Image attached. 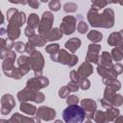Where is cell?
Segmentation results:
<instances>
[{"label":"cell","instance_id":"6da1fadb","mask_svg":"<svg viewBox=\"0 0 123 123\" xmlns=\"http://www.w3.org/2000/svg\"><path fill=\"white\" fill-rule=\"evenodd\" d=\"M87 20L93 27L111 28L114 24V12L111 9H105L102 13L98 12L97 9L91 8L87 12Z\"/></svg>","mask_w":123,"mask_h":123},{"label":"cell","instance_id":"7a4b0ae2","mask_svg":"<svg viewBox=\"0 0 123 123\" xmlns=\"http://www.w3.org/2000/svg\"><path fill=\"white\" fill-rule=\"evenodd\" d=\"M86 111L82 107L78 105H70L68 106L62 112L63 120L66 123H77L82 122L86 118Z\"/></svg>","mask_w":123,"mask_h":123},{"label":"cell","instance_id":"3957f363","mask_svg":"<svg viewBox=\"0 0 123 123\" xmlns=\"http://www.w3.org/2000/svg\"><path fill=\"white\" fill-rule=\"evenodd\" d=\"M30 59H31V68L33 69L35 76L41 75L44 66V58L42 54L38 51H35L32 54H30Z\"/></svg>","mask_w":123,"mask_h":123},{"label":"cell","instance_id":"277c9868","mask_svg":"<svg viewBox=\"0 0 123 123\" xmlns=\"http://www.w3.org/2000/svg\"><path fill=\"white\" fill-rule=\"evenodd\" d=\"M53 21H54V15H53V13L51 12H44L42 13L41 19H40L39 24L37 26L38 34L43 35V34L47 33L48 31H50L52 29Z\"/></svg>","mask_w":123,"mask_h":123},{"label":"cell","instance_id":"5b68a950","mask_svg":"<svg viewBox=\"0 0 123 123\" xmlns=\"http://www.w3.org/2000/svg\"><path fill=\"white\" fill-rule=\"evenodd\" d=\"M78 62V57L74 54H69L64 49H60L58 53V62H61L62 64L68 65L70 67L74 66Z\"/></svg>","mask_w":123,"mask_h":123},{"label":"cell","instance_id":"8992f818","mask_svg":"<svg viewBox=\"0 0 123 123\" xmlns=\"http://www.w3.org/2000/svg\"><path fill=\"white\" fill-rule=\"evenodd\" d=\"M76 17L72 15H66L62 18L60 29L64 35H70L76 30Z\"/></svg>","mask_w":123,"mask_h":123},{"label":"cell","instance_id":"52a82bcc","mask_svg":"<svg viewBox=\"0 0 123 123\" xmlns=\"http://www.w3.org/2000/svg\"><path fill=\"white\" fill-rule=\"evenodd\" d=\"M15 58H16L15 52H13V51L11 50V51H9L8 56L3 60V62H2V69H3L4 74H5L6 76H8V77H11L12 71L13 68L15 67V66H14Z\"/></svg>","mask_w":123,"mask_h":123},{"label":"cell","instance_id":"ba28073f","mask_svg":"<svg viewBox=\"0 0 123 123\" xmlns=\"http://www.w3.org/2000/svg\"><path fill=\"white\" fill-rule=\"evenodd\" d=\"M49 85V80L46 77H43L42 75L39 76H35L34 78H31L27 81L26 86L36 89V90H39L43 87H46Z\"/></svg>","mask_w":123,"mask_h":123},{"label":"cell","instance_id":"9c48e42d","mask_svg":"<svg viewBox=\"0 0 123 123\" xmlns=\"http://www.w3.org/2000/svg\"><path fill=\"white\" fill-rule=\"evenodd\" d=\"M15 101L12 95L4 94L1 98V113L3 115L10 113V111L14 108Z\"/></svg>","mask_w":123,"mask_h":123},{"label":"cell","instance_id":"30bf717a","mask_svg":"<svg viewBox=\"0 0 123 123\" xmlns=\"http://www.w3.org/2000/svg\"><path fill=\"white\" fill-rule=\"evenodd\" d=\"M101 49V46L97 43H91L88 45L87 48V53H86V61L92 62V63H98L99 61V51Z\"/></svg>","mask_w":123,"mask_h":123},{"label":"cell","instance_id":"8fae6325","mask_svg":"<svg viewBox=\"0 0 123 123\" xmlns=\"http://www.w3.org/2000/svg\"><path fill=\"white\" fill-rule=\"evenodd\" d=\"M38 90L30 88L28 86H26L24 89L20 90L17 93V98L20 102H27V101H35L36 100V96Z\"/></svg>","mask_w":123,"mask_h":123},{"label":"cell","instance_id":"7c38bea8","mask_svg":"<svg viewBox=\"0 0 123 123\" xmlns=\"http://www.w3.org/2000/svg\"><path fill=\"white\" fill-rule=\"evenodd\" d=\"M37 116L42 120L49 121L56 117V111L49 107L43 106V107L38 108V110L37 111Z\"/></svg>","mask_w":123,"mask_h":123},{"label":"cell","instance_id":"4fadbf2b","mask_svg":"<svg viewBox=\"0 0 123 123\" xmlns=\"http://www.w3.org/2000/svg\"><path fill=\"white\" fill-rule=\"evenodd\" d=\"M17 68L19 69L21 75H25L26 73L29 72L31 69V59L30 57L27 56H20L17 59Z\"/></svg>","mask_w":123,"mask_h":123},{"label":"cell","instance_id":"5bb4252c","mask_svg":"<svg viewBox=\"0 0 123 123\" xmlns=\"http://www.w3.org/2000/svg\"><path fill=\"white\" fill-rule=\"evenodd\" d=\"M19 28L20 27H18L14 23L9 22V25L7 27V32H6V34L8 36V38H10L12 40H14L15 38H17L20 36V30H19Z\"/></svg>","mask_w":123,"mask_h":123},{"label":"cell","instance_id":"9a60e30c","mask_svg":"<svg viewBox=\"0 0 123 123\" xmlns=\"http://www.w3.org/2000/svg\"><path fill=\"white\" fill-rule=\"evenodd\" d=\"M77 71H78V73L80 74V76L82 78H87L89 75L92 74L93 68H92V65L90 64V62H87V61H86L85 62H83L79 66V68H78Z\"/></svg>","mask_w":123,"mask_h":123},{"label":"cell","instance_id":"2e32d148","mask_svg":"<svg viewBox=\"0 0 123 123\" xmlns=\"http://www.w3.org/2000/svg\"><path fill=\"white\" fill-rule=\"evenodd\" d=\"M62 32L61 29L59 28H53L51 29L50 31H48L47 33L43 34L42 36L47 39V40H50V41H54V40H58L60 38H62Z\"/></svg>","mask_w":123,"mask_h":123},{"label":"cell","instance_id":"e0dca14e","mask_svg":"<svg viewBox=\"0 0 123 123\" xmlns=\"http://www.w3.org/2000/svg\"><path fill=\"white\" fill-rule=\"evenodd\" d=\"M81 107L85 110L86 113L94 112L96 111V102L92 99H83L81 101Z\"/></svg>","mask_w":123,"mask_h":123},{"label":"cell","instance_id":"ac0fdd59","mask_svg":"<svg viewBox=\"0 0 123 123\" xmlns=\"http://www.w3.org/2000/svg\"><path fill=\"white\" fill-rule=\"evenodd\" d=\"M32 45L34 46H38V47H41V46H44L47 42V39L42 36V35H34L32 37H29V40H28Z\"/></svg>","mask_w":123,"mask_h":123},{"label":"cell","instance_id":"d6986e66","mask_svg":"<svg viewBox=\"0 0 123 123\" xmlns=\"http://www.w3.org/2000/svg\"><path fill=\"white\" fill-rule=\"evenodd\" d=\"M98 65H103V66H111L112 65V57L111 54H110L107 51H104L101 56L99 57L98 61Z\"/></svg>","mask_w":123,"mask_h":123},{"label":"cell","instance_id":"ffe728a7","mask_svg":"<svg viewBox=\"0 0 123 123\" xmlns=\"http://www.w3.org/2000/svg\"><path fill=\"white\" fill-rule=\"evenodd\" d=\"M81 43H82V42H81L80 38H78V37H72V38L68 39V40L65 42L64 46H65V48L68 49L71 53H75L76 50L81 46Z\"/></svg>","mask_w":123,"mask_h":123},{"label":"cell","instance_id":"44dd1931","mask_svg":"<svg viewBox=\"0 0 123 123\" xmlns=\"http://www.w3.org/2000/svg\"><path fill=\"white\" fill-rule=\"evenodd\" d=\"M123 42V38L119 32L111 33L108 38V44L111 46H119Z\"/></svg>","mask_w":123,"mask_h":123},{"label":"cell","instance_id":"7402d4cb","mask_svg":"<svg viewBox=\"0 0 123 123\" xmlns=\"http://www.w3.org/2000/svg\"><path fill=\"white\" fill-rule=\"evenodd\" d=\"M39 122V119H33L30 117H26V116H22L19 113H14L10 119L9 122Z\"/></svg>","mask_w":123,"mask_h":123},{"label":"cell","instance_id":"603a6c76","mask_svg":"<svg viewBox=\"0 0 123 123\" xmlns=\"http://www.w3.org/2000/svg\"><path fill=\"white\" fill-rule=\"evenodd\" d=\"M20 111L22 112H25L27 114H30V115H34L36 112H37V108L34 106V105H31L27 102H21L20 104Z\"/></svg>","mask_w":123,"mask_h":123},{"label":"cell","instance_id":"cb8c5ba5","mask_svg":"<svg viewBox=\"0 0 123 123\" xmlns=\"http://www.w3.org/2000/svg\"><path fill=\"white\" fill-rule=\"evenodd\" d=\"M26 21V15L23 12H18L9 22H12L15 25H17L18 27H21Z\"/></svg>","mask_w":123,"mask_h":123},{"label":"cell","instance_id":"d4e9b609","mask_svg":"<svg viewBox=\"0 0 123 123\" xmlns=\"http://www.w3.org/2000/svg\"><path fill=\"white\" fill-rule=\"evenodd\" d=\"M103 80V83L106 85V86H110L111 87H112L113 89H115L116 91L120 89L121 87V84L120 82L116 79V78H110V79H102Z\"/></svg>","mask_w":123,"mask_h":123},{"label":"cell","instance_id":"484cf974","mask_svg":"<svg viewBox=\"0 0 123 123\" xmlns=\"http://www.w3.org/2000/svg\"><path fill=\"white\" fill-rule=\"evenodd\" d=\"M87 38L92 41V43H98L102 40L103 38V35L98 32V31H95V30H92L90 31L88 34H87Z\"/></svg>","mask_w":123,"mask_h":123},{"label":"cell","instance_id":"4316f807","mask_svg":"<svg viewBox=\"0 0 123 123\" xmlns=\"http://www.w3.org/2000/svg\"><path fill=\"white\" fill-rule=\"evenodd\" d=\"M106 114H107V119L108 121H112L115 120L116 117H118L119 115V111L118 109H116V107H110L107 109L106 111Z\"/></svg>","mask_w":123,"mask_h":123},{"label":"cell","instance_id":"83f0119b","mask_svg":"<svg viewBox=\"0 0 123 123\" xmlns=\"http://www.w3.org/2000/svg\"><path fill=\"white\" fill-rule=\"evenodd\" d=\"M27 24L28 26L32 27V28H37L39 24V17L37 13H31L27 19Z\"/></svg>","mask_w":123,"mask_h":123},{"label":"cell","instance_id":"f1b7e54d","mask_svg":"<svg viewBox=\"0 0 123 123\" xmlns=\"http://www.w3.org/2000/svg\"><path fill=\"white\" fill-rule=\"evenodd\" d=\"M115 94H116V90L113 89L112 87H111L110 86H107L105 90H104V97L103 98H105L106 100H108L109 102L111 103V101H112V99H113Z\"/></svg>","mask_w":123,"mask_h":123},{"label":"cell","instance_id":"f546056e","mask_svg":"<svg viewBox=\"0 0 123 123\" xmlns=\"http://www.w3.org/2000/svg\"><path fill=\"white\" fill-rule=\"evenodd\" d=\"M111 57L115 62H120L123 59V50L120 47L115 46V48L111 50Z\"/></svg>","mask_w":123,"mask_h":123},{"label":"cell","instance_id":"4dcf8cb0","mask_svg":"<svg viewBox=\"0 0 123 123\" xmlns=\"http://www.w3.org/2000/svg\"><path fill=\"white\" fill-rule=\"evenodd\" d=\"M14 47V42L13 40L10 38H1V49H6L8 51H11Z\"/></svg>","mask_w":123,"mask_h":123},{"label":"cell","instance_id":"1f68e13d","mask_svg":"<svg viewBox=\"0 0 123 123\" xmlns=\"http://www.w3.org/2000/svg\"><path fill=\"white\" fill-rule=\"evenodd\" d=\"M94 120L96 122H108L107 119V114L106 112L102 111H95L94 112Z\"/></svg>","mask_w":123,"mask_h":123},{"label":"cell","instance_id":"d6a6232c","mask_svg":"<svg viewBox=\"0 0 123 123\" xmlns=\"http://www.w3.org/2000/svg\"><path fill=\"white\" fill-rule=\"evenodd\" d=\"M78 9V6L75 3L72 2H67L63 5V11L67 13H71V12H75Z\"/></svg>","mask_w":123,"mask_h":123},{"label":"cell","instance_id":"836d02e7","mask_svg":"<svg viewBox=\"0 0 123 123\" xmlns=\"http://www.w3.org/2000/svg\"><path fill=\"white\" fill-rule=\"evenodd\" d=\"M91 8H94V9H97V10H100V9H103L107 6L108 2L107 0H94L91 2Z\"/></svg>","mask_w":123,"mask_h":123},{"label":"cell","instance_id":"e575fe53","mask_svg":"<svg viewBox=\"0 0 123 123\" xmlns=\"http://www.w3.org/2000/svg\"><path fill=\"white\" fill-rule=\"evenodd\" d=\"M45 51L49 54H54V53H57L60 51V45L57 44V43H52V44H49L45 47Z\"/></svg>","mask_w":123,"mask_h":123},{"label":"cell","instance_id":"d590c367","mask_svg":"<svg viewBox=\"0 0 123 123\" xmlns=\"http://www.w3.org/2000/svg\"><path fill=\"white\" fill-rule=\"evenodd\" d=\"M77 31L80 33V34H86L87 31H88V25L85 22V21H80L78 24H77Z\"/></svg>","mask_w":123,"mask_h":123},{"label":"cell","instance_id":"8d00e7d4","mask_svg":"<svg viewBox=\"0 0 123 123\" xmlns=\"http://www.w3.org/2000/svg\"><path fill=\"white\" fill-rule=\"evenodd\" d=\"M111 104H112L113 107H120L123 104V96L118 94V93H116L114 95L112 101H111Z\"/></svg>","mask_w":123,"mask_h":123},{"label":"cell","instance_id":"74e56055","mask_svg":"<svg viewBox=\"0 0 123 123\" xmlns=\"http://www.w3.org/2000/svg\"><path fill=\"white\" fill-rule=\"evenodd\" d=\"M79 86H80V88L83 89V90H86L90 87V82L87 78H82L79 82Z\"/></svg>","mask_w":123,"mask_h":123},{"label":"cell","instance_id":"f35d334b","mask_svg":"<svg viewBox=\"0 0 123 123\" xmlns=\"http://www.w3.org/2000/svg\"><path fill=\"white\" fill-rule=\"evenodd\" d=\"M49 8L51 11H54V12H58L60 9H61V3H60V0H51L49 2Z\"/></svg>","mask_w":123,"mask_h":123},{"label":"cell","instance_id":"ab89813d","mask_svg":"<svg viewBox=\"0 0 123 123\" xmlns=\"http://www.w3.org/2000/svg\"><path fill=\"white\" fill-rule=\"evenodd\" d=\"M82 79V77L80 76V74L78 73V71L76 70H71L70 71V81L74 82V83H78L80 82V80Z\"/></svg>","mask_w":123,"mask_h":123},{"label":"cell","instance_id":"60d3db41","mask_svg":"<svg viewBox=\"0 0 123 123\" xmlns=\"http://www.w3.org/2000/svg\"><path fill=\"white\" fill-rule=\"evenodd\" d=\"M71 91L69 90V88H68L67 86H62L60 88V90H59V96L61 98H67V96H69V93Z\"/></svg>","mask_w":123,"mask_h":123},{"label":"cell","instance_id":"b9f144b4","mask_svg":"<svg viewBox=\"0 0 123 123\" xmlns=\"http://www.w3.org/2000/svg\"><path fill=\"white\" fill-rule=\"evenodd\" d=\"M66 103H67L68 106H70V105H78L79 98L76 95H69V96H67Z\"/></svg>","mask_w":123,"mask_h":123},{"label":"cell","instance_id":"7bdbcfd3","mask_svg":"<svg viewBox=\"0 0 123 123\" xmlns=\"http://www.w3.org/2000/svg\"><path fill=\"white\" fill-rule=\"evenodd\" d=\"M14 49L16 52L23 53V52H25V44L22 41H16L14 43Z\"/></svg>","mask_w":123,"mask_h":123},{"label":"cell","instance_id":"ee69618b","mask_svg":"<svg viewBox=\"0 0 123 123\" xmlns=\"http://www.w3.org/2000/svg\"><path fill=\"white\" fill-rule=\"evenodd\" d=\"M17 12H18V11H17L15 8H11V9H9L8 12H7V19H8V21H10Z\"/></svg>","mask_w":123,"mask_h":123},{"label":"cell","instance_id":"f6af8a7d","mask_svg":"<svg viewBox=\"0 0 123 123\" xmlns=\"http://www.w3.org/2000/svg\"><path fill=\"white\" fill-rule=\"evenodd\" d=\"M67 86H68V88L71 92H75L80 88V86H79L78 83H74V82H71V81L67 84Z\"/></svg>","mask_w":123,"mask_h":123},{"label":"cell","instance_id":"bcb514c9","mask_svg":"<svg viewBox=\"0 0 123 123\" xmlns=\"http://www.w3.org/2000/svg\"><path fill=\"white\" fill-rule=\"evenodd\" d=\"M112 68H113L114 71L117 73V75L123 73V65H122L121 63H119V62H116V63H114V64L112 63Z\"/></svg>","mask_w":123,"mask_h":123},{"label":"cell","instance_id":"7dc6e473","mask_svg":"<svg viewBox=\"0 0 123 123\" xmlns=\"http://www.w3.org/2000/svg\"><path fill=\"white\" fill-rule=\"evenodd\" d=\"M35 47H36V46L32 45V44L28 41L27 43H25V52H26V53H28V54H32L33 52H35V51H36Z\"/></svg>","mask_w":123,"mask_h":123},{"label":"cell","instance_id":"c3c4849f","mask_svg":"<svg viewBox=\"0 0 123 123\" xmlns=\"http://www.w3.org/2000/svg\"><path fill=\"white\" fill-rule=\"evenodd\" d=\"M24 33H25V35H26L28 37H32V36L35 35V30H34V28H32V27H30V26H27V27L25 28V30H24Z\"/></svg>","mask_w":123,"mask_h":123},{"label":"cell","instance_id":"681fc988","mask_svg":"<svg viewBox=\"0 0 123 123\" xmlns=\"http://www.w3.org/2000/svg\"><path fill=\"white\" fill-rule=\"evenodd\" d=\"M44 98H45L44 94H43L42 92L37 91V96H36V100H35V102H37V103H42V102L44 101Z\"/></svg>","mask_w":123,"mask_h":123},{"label":"cell","instance_id":"f907efd6","mask_svg":"<svg viewBox=\"0 0 123 123\" xmlns=\"http://www.w3.org/2000/svg\"><path fill=\"white\" fill-rule=\"evenodd\" d=\"M28 5L33 9H37L39 7V1L38 0H28Z\"/></svg>","mask_w":123,"mask_h":123},{"label":"cell","instance_id":"816d5d0a","mask_svg":"<svg viewBox=\"0 0 123 123\" xmlns=\"http://www.w3.org/2000/svg\"><path fill=\"white\" fill-rule=\"evenodd\" d=\"M100 102H101V105H102L105 109H108V108H110V107H112V104H111V102H109L108 100H106L105 98H102V99L100 100Z\"/></svg>","mask_w":123,"mask_h":123},{"label":"cell","instance_id":"f5cc1de1","mask_svg":"<svg viewBox=\"0 0 123 123\" xmlns=\"http://www.w3.org/2000/svg\"><path fill=\"white\" fill-rule=\"evenodd\" d=\"M9 2L12 4H21V5L28 4V0H9Z\"/></svg>","mask_w":123,"mask_h":123},{"label":"cell","instance_id":"db71d44e","mask_svg":"<svg viewBox=\"0 0 123 123\" xmlns=\"http://www.w3.org/2000/svg\"><path fill=\"white\" fill-rule=\"evenodd\" d=\"M107 2L110 4H116L118 3V0H107Z\"/></svg>","mask_w":123,"mask_h":123},{"label":"cell","instance_id":"11a10c76","mask_svg":"<svg viewBox=\"0 0 123 123\" xmlns=\"http://www.w3.org/2000/svg\"><path fill=\"white\" fill-rule=\"evenodd\" d=\"M119 121H123V116L118 115V118H115V122H119Z\"/></svg>","mask_w":123,"mask_h":123},{"label":"cell","instance_id":"9f6ffc18","mask_svg":"<svg viewBox=\"0 0 123 123\" xmlns=\"http://www.w3.org/2000/svg\"><path fill=\"white\" fill-rule=\"evenodd\" d=\"M119 33H120V35H121V37H122V38H123V29H122V30H120V32H119Z\"/></svg>","mask_w":123,"mask_h":123},{"label":"cell","instance_id":"6f0895ef","mask_svg":"<svg viewBox=\"0 0 123 123\" xmlns=\"http://www.w3.org/2000/svg\"><path fill=\"white\" fill-rule=\"evenodd\" d=\"M118 3H119L120 5H122V6H123V0H118Z\"/></svg>","mask_w":123,"mask_h":123},{"label":"cell","instance_id":"680465c9","mask_svg":"<svg viewBox=\"0 0 123 123\" xmlns=\"http://www.w3.org/2000/svg\"><path fill=\"white\" fill-rule=\"evenodd\" d=\"M118 47H120V48H121V49L123 50V42H122V43H121V44H120V45H119Z\"/></svg>","mask_w":123,"mask_h":123},{"label":"cell","instance_id":"91938a15","mask_svg":"<svg viewBox=\"0 0 123 123\" xmlns=\"http://www.w3.org/2000/svg\"><path fill=\"white\" fill-rule=\"evenodd\" d=\"M40 1H41V2H43V3H45V2H48L49 0H40Z\"/></svg>","mask_w":123,"mask_h":123},{"label":"cell","instance_id":"94428289","mask_svg":"<svg viewBox=\"0 0 123 123\" xmlns=\"http://www.w3.org/2000/svg\"><path fill=\"white\" fill-rule=\"evenodd\" d=\"M92 1H94V0H91V2H92Z\"/></svg>","mask_w":123,"mask_h":123}]
</instances>
